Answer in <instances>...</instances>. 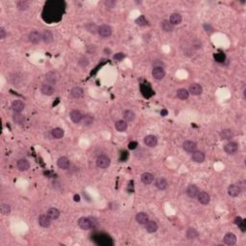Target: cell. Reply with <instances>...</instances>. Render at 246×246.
<instances>
[{
  "instance_id": "60d3db41",
  "label": "cell",
  "mask_w": 246,
  "mask_h": 246,
  "mask_svg": "<svg viewBox=\"0 0 246 246\" xmlns=\"http://www.w3.org/2000/svg\"><path fill=\"white\" fill-rule=\"evenodd\" d=\"M29 6V3L27 1H19L18 2V8L19 10H26Z\"/></svg>"
},
{
  "instance_id": "3957f363",
  "label": "cell",
  "mask_w": 246,
  "mask_h": 246,
  "mask_svg": "<svg viewBox=\"0 0 246 246\" xmlns=\"http://www.w3.org/2000/svg\"><path fill=\"white\" fill-rule=\"evenodd\" d=\"M241 192V187L238 185H231L228 187V194L231 197H238Z\"/></svg>"
},
{
  "instance_id": "ab89813d",
  "label": "cell",
  "mask_w": 246,
  "mask_h": 246,
  "mask_svg": "<svg viewBox=\"0 0 246 246\" xmlns=\"http://www.w3.org/2000/svg\"><path fill=\"white\" fill-rule=\"evenodd\" d=\"M214 59L218 63H222L225 60V55L223 53H217V54L214 55Z\"/></svg>"
},
{
  "instance_id": "4316f807",
  "label": "cell",
  "mask_w": 246,
  "mask_h": 246,
  "mask_svg": "<svg viewBox=\"0 0 246 246\" xmlns=\"http://www.w3.org/2000/svg\"><path fill=\"white\" fill-rule=\"evenodd\" d=\"M46 214L49 216V217H50L52 220H54V219H57V218L60 216V211L58 210V209H56V208H50V209L47 211Z\"/></svg>"
},
{
  "instance_id": "ee69618b",
  "label": "cell",
  "mask_w": 246,
  "mask_h": 246,
  "mask_svg": "<svg viewBox=\"0 0 246 246\" xmlns=\"http://www.w3.org/2000/svg\"><path fill=\"white\" fill-rule=\"evenodd\" d=\"M137 146H138V142H137V141H131V142L129 143V145H128L129 149H131V150L136 149Z\"/></svg>"
},
{
  "instance_id": "8fae6325",
  "label": "cell",
  "mask_w": 246,
  "mask_h": 246,
  "mask_svg": "<svg viewBox=\"0 0 246 246\" xmlns=\"http://www.w3.org/2000/svg\"><path fill=\"white\" fill-rule=\"evenodd\" d=\"M39 225L41 227L47 228L51 224V218L49 217L47 214H41V215H39Z\"/></svg>"
},
{
  "instance_id": "4dcf8cb0",
  "label": "cell",
  "mask_w": 246,
  "mask_h": 246,
  "mask_svg": "<svg viewBox=\"0 0 246 246\" xmlns=\"http://www.w3.org/2000/svg\"><path fill=\"white\" fill-rule=\"evenodd\" d=\"M233 132L231 131L230 129H224L220 132V138L222 139H225V140H229L233 138Z\"/></svg>"
},
{
  "instance_id": "d6986e66",
  "label": "cell",
  "mask_w": 246,
  "mask_h": 246,
  "mask_svg": "<svg viewBox=\"0 0 246 246\" xmlns=\"http://www.w3.org/2000/svg\"><path fill=\"white\" fill-rule=\"evenodd\" d=\"M136 220L139 224L143 225V224H146L149 221V217L145 212H139L136 215Z\"/></svg>"
},
{
  "instance_id": "d6a6232c",
  "label": "cell",
  "mask_w": 246,
  "mask_h": 246,
  "mask_svg": "<svg viewBox=\"0 0 246 246\" xmlns=\"http://www.w3.org/2000/svg\"><path fill=\"white\" fill-rule=\"evenodd\" d=\"M186 238L189 239H191V240L196 239L198 238V232L193 228L187 229V231H186Z\"/></svg>"
},
{
  "instance_id": "5bb4252c",
  "label": "cell",
  "mask_w": 246,
  "mask_h": 246,
  "mask_svg": "<svg viewBox=\"0 0 246 246\" xmlns=\"http://www.w3.org/2000/svg\"><path fill=\"white\" fill-rule=\"evenodd\" d=\"M29 39H30V41L32 43H35V44H37V43H39L42 39V36L40 35L39 32L35 30V31H32L30 34H29Z\"/></svg>"
},
{
  "instance_id": "ac0fdd59",
  "label": "cell",
  "mask_w": 246,
  "mask_h": 246,
  "mask_svg": "<svg viewBox=\"0 0 246 246\" xmlns=\"http://www.w3.org/2000/svg\"><path fill=\"white\" fill-rule=\"evenodd\" d=\"M12 108L14 111V113H21L24 110L25 105L21 100H14L12 104Z\"/></svg>"
},
{
  "instance_id": "6da1fadb",
  "label": "cell",
  "mask_w": 246,
  "mask_h": 246,
  "mask_svg": "<svg viewBox=\"0 0 246 246\" xmlns=\"http://www.w3.org/2000/svg\"><path fill=\"white\" fill-rule=\"evenodd\" d=\"M110 164H111L110 159L105 155H100L96 160V165L100 168H107L110 166Z\"/></svg>"
},
{
  "instance_id": "681fc988",
  "label": "cell",
  "mask_w": 246,
  "mask_h": 246,
  "mask_svg": "<svg viewBox=\"0 0 246 246\" xmlns=\"http://www.w3.org/2000/svg\"><path fill=\"white\" fill-rule=\"evenodd\" d=\"M73 198H74V201H76V202H79V201H80V196H79L78 194H75Z\"/></svg>"
},
{
  "instance_id": "8d00e7d4",
  "label": "cell",
  "mask_w": 246,
  "mask_h": 246,
  "mask_svg": "<svg viewBox=\"0 0 246 246\" xmlns=\"http://www.w3.org/2000/svg\"><path fill=\"white\" fill-rule=\"evenodd\" d=\"M0 212L3 215H8L11 212V208L8 204H1L0 206Z\"/></svg>"
},
{
  "instance_id": "ba28073f",
  "label": "cell",
  "mask_w": 246,
  "mask_h": 246,
  "mask_svg": "<svg viewBox=\"0 0 246 246\" xmlns=\"http://www.w3.org/2000/svg\"><path fill=\"white\" fill-rule=\"evenodd\" d=\"M165 75V72L163 67H154L152 70V76L156 80H162Z\"/></svg>"
},
{
  "instance_id": "7402d4cb",
  "label": "cell",
  "mask_w": 246,
  "mask_h": 246,
  "mask_svg": "<svg viewBox=\"0 0 246 246\" xmlns=\"http://www.w3.org/2000/svg\"><path fill=\"white\" fill-rule=\"evenodd\" d=\"M169 22L174 26V25H179L182 22V16L179 13H172L170 18H169Z\"/></svg>"
},
{
  "instance_id": "2e32d148",
  "label": "cell",
  "mask_w": 246,
  "mask_h": 246,
  "mask_svg": "<svg viewBox=\"0 0 246 246\" xmlns=\"http://www.w3.org/2000/svg\"><path fill=\"white\" fill-rule=\"evenodd\" d=\"M144 143H145L148 147H155L158 143V139L155 136L149 135L144 138Z\"/></svg>"
},
{
  "instance_id": "1f68e13d",
  "label": "cell",
  "mask_w": 246,
  "mask_h": 246,
  "mask_svg": "<svg viewBox=\"0 0 246 246\" xmlns=\"http://www.w3.org/2000/svg\"><path fill=\"white\" fill-rule=\"evenodd\" d=\"M83 90L79 86H75L70 91V95L73 98H80L81 96H83Z\"/></svg>"
},
{
  "instance_id": "c3c4849f",
  "label": "cell",
  "mask_w": 246,
  "mask_h": 246,
  "mask_svg": "<svg viewBox=\"0 0 246 246\" xmlns=\"http://www.w3.org/2000/svg\"><path fill=\"white\" fill-rule=\"evenodd\" d=\"M105 4H106V6H107L108 8H113V7L115 5V2H114V1H111V0H109V1H106V2H105Z\"/></svg>"
},
{
  "instance_id": "7c38bea8",
  "label": "cell",
  "mask_w": 246,
  "mask_h": 246,
  "mask_svg": "<svg viewBox=\"0 0 246 246\" xmlns=\"http://www.w3.org/2000/svg\"><path fill=\"white\" fill-rule=\"evenodd\" d=\"M155 186H157V189L159 190H161V191H165L166 190L167 187H168V182L163 178V177H160V178H158L155 182Z\"/></svg>"
},
{
  "instance_id": "ffe728a7",
  "label": "cell",
  "mask_w": 246,
  "mask_h": 246,
  "mask_svg": "<svg viewBox=\"0 0 246 246\" xmlns=\"http://www.w3.org/2000/svg\"><path fill=\"white\" fill-rule=\"evenodd\" d=\"M224 242L227 245H235L237 243V237L233 233H228L224 237Z\"/></svg>"
},
{
  "instance_id": "4fadbf2b",
  "label": "cell",
  "mask_w": 246,
  "mask_h": 246,
  "mask_svg": "<svg viewBox=\"0 0 246 246\" xmlns=\"http://www.w3.org/2000/svg\"><path fill=\"white\" fill-rule=\"evenodd\" d=\"M202 92H203V89L199 84H191L189 88V92H191L192 95H200Z\"/></svg>"
},
{
  "instance_id": "e0dca14e",
  "label": "cell",
  "mask_w": 246,
  "mask_h": 246,
  "mask_svg": "<svg viewBox=\"0 0 246 246\" xmlns=\"http://www.w3.org/2000/svg\"><path fill=\"white\" fill-rule=\"evenodd\" d=\"M40 92H41L42 94L50 96V95H52L55 92V89L53 88L51 85L45 84V85H42V86L40 88Z\"/></svg>"
},
{
  "instance_id": "f6af8a7d",
  "label": "cell",
  "mask_w": 246,
  "mask_h": 246,
  "mask_svg": "<svg viewBox=\"0 0 246 246\" xmlns=\"http://www.w3.org/2000/svg\"><path fill=\"white\" fill-rule=\"evenodd\" d=\"M153 65H154V67H163L164 63H163L162 61L157 60V61H155V62L153 63Z\"/></svg>"
},
{
  "instance_id": "d4e9b609",
  "label": "cell",
  "mask_w": 246,
  "mask_h": 246,
  "mask_svg": "<svg viewBox=\"0 0 246 246\" xmlns=\"http://www.w3.org/2000/svg\"><path fill=\"white\" fill-rule=\"evenodd\" d=\"M42 40L44 41L45 43H50L53 41L54 39V37H53V33L49 30H45V31H43L42 33Z\"/></svg>"
},
{
  "instance_id": "83f0119b",
  "label": "cell",
  "mask_w": 246,
  "mask_h": 246,
  "mask_svg": "<svg viewBox=\"0 0 246 246\" xmlns=\"http://www.w3.org/2000/svg\"><path fill=\"white\" fill-rule=\"evenodd\" d=\"M145 228H146V231H147L148 233L152 234V233L157 232V230H158V224H157L155 221H148V222L145 224Z\"/></svg>"
},
{
  "instance_id": "b9f144b4",
  "label": "cell",
  "mask_w": 246,
  "mask_h": 246,
  "mask_svg": "<svg viewBox=\"0 0 246 246\" xmlns=\"http://www.w3.org/2000/svg\"><path fill=\"white\" fill-rule=\"evenodd\" d=\"M83 119H84V122H85L86 125L92 123V121H93V118L91 117V115H86L85 118H83Z\"/></svg>"
},
{
  "instance_id": "9c48e42d",
  "label": "cell",
  "mask_w": 246,
  "mask_h": 246,
  "mask_svg": "<svg viewBox=\"0 0 246 246\" xmlns=\"http://www.w3.org/2000/svg\"><path fill=\"white\" fill-rule=\"evenodd\" d=\"M70 118L74 123H80L83 120V114L78 110H73L70 112Z\"/></svg>"
},
{
  "instance_id": "f1b7e54d",
  "label": "cell",
  "mask_w": 246,
  "mask_h": 246,
  "mask_svg": "<svg viewBox=\"0 0 246 246\" xmlns=\"http://www.w3.org/2000/svg\"><path fill=\"white\" fill-rule=\"evenodd\" d=\"M161 26H162V29H163L165 32H172L173 30H174V26H173V25L169 22V20H166V19H165V20L162 21Z\"/></svg>"
},
{
  "instance_id": "603a6c76",
  "label": "cell",
  "mask_w": 246,
  "mask_h": 246,
  "mask_svg": "<svg viewBox=\"0 0 246 246\" xmlns=\"http://www.w3.org/2000/svg\"><path fill=\"white\" fill-rule=\"evenodd\" d=\"M57 165L61 169H67L69 167V161L65 157H61L57 162Z\"/></svg>"
},
{
  "instance_id": "7dc6e473",
  "label": "cell",
  "mask_w": 246,
  "mask_h": 246,
  "mask_svg": "<svg viewBox=\"0 0 246 246\" xmlns=\"http://www.w3.org/2000/svg\"><path fill=\"white\" fill-rule=\"evenodd\" d=\"M235 222H236V224H237L238 226H241V225L244 223V221L242 220V218H241V217H237V218H236V220H235Z\"/></svg>"
},
{
  "instance_id": "7bdbcfd3",
  "label": "cell",
  "mask_w": 246,
  "mask_h": 246,
  "mask_svg": "<svg viewBox=\"0 0 246 246\" xmlns=\"http://www.w3.org/2000/svg\"><path fill=\"white\" fill-rule=\"evenodd\" d=\"M123 58H124V54L123 53H118V54H115L113 56V59L117 60V61H121Z\"/></svg>"
},
{
  "instance_id": "f907efd6",
  "label": "cell",
  "mask_w": 246,
  "mask_h": 246,
  "mask_svg": "<svg viewBox=\"0 0 246 246\" xmlns=\"http://www.w3.org/2000/svg\"><path fill=\"white\" fill-rule=\"evenodd\" d=\"M161 114L163 115V117H165V115L167 114V111H166V110H163V111L161 112Z\"/></svg>"
},
{
  "instance_id": "d590c367",
  "label": "cell",
  "mask_w": 246,
  "mask_h": 246,
  "mask_svg": "<svg viewBox=\"0 0 246 246\" xmlns=\"http://www.w3.org/2000/svg\"><path fill=\"white\" fill-rule=\"evenodd\" d=\"M13 119L18 124H23V122H24V117L20 113H14L13 115Z\"/></svg>"
},
{
  "instance_id": "bcb514c9",
  "label": "cell",
  "mask_w": 246,
  "mask_h": 246,
  "mask_svg": "<svg viewBox=\"0 0 246 246\" xmlns=\"http://www.w3.org/2000/svg\"><path fill=\"white\" fill-rule=\"evenodd\" d=\"M5 37H6V31L3 27H1L0 28V39H5Z\"/></svg>"
},
{
  "instance_id": "44dd1931",
  "label": "cell",
  "mask_w": 246,
  "mask_h": 246,
  "mask_svg": "<svg viewBox=\"0 0 246 246\" xmlns=\"http://www.w3.org/2000/svg\"><path fill=\"white\" fill-rule=\"evenodd\" d=\"M17 166L20 171H26L30 168V164H29V162L27 160H25V159H20L17 164Z\"/></svg>"
},
{
  "instance_id": "52a82bcc",
  "label": "cell",
  "mask_w": 246,
  "mask_h": 246,
  "mask_svg": "<svg viewBox=\"0 0 246 246\" xmlns=\"http://www.w3.org/2000/svg\"><path fill=\"white\" fill-rule=\"evenodd\" d=\"M78 225H79V227H80L81 229H83V230H89V229L92 228V221H91L90 218L81 217V218H79V220H78Z\"/></svg>"
},
{
  "instance_id": "f546056e",
  "label": "cell",
  "mask_w": 246,
  "mask_h": 246,
  "mask_svg": "<svg viewBox=\"0 0 246 246\" xmlns=\"http://www.w3.org/2000/svg\"><path fill=\"white\" fill-rule=\"evenodd\" d=\"M52 137L56 139H60L64 137L65 135V132H64V130L62 128H55L52 130Z\"/></svg>"
},
{
  "instance_id": "cb8c5ba5",
  "label": "cell",
  "mask_w": 246,
  "mask_h": 246,
  "mask_svg": "<svg viewBox=\"0 0 246 246\" xmlns=\"http://www.w3.org/2000/svg\"><path fill=\"white\" fill-rule=\"evenodd\" d=\"M141 181H142L143 184L150 185V184H152L153 181H154V176L151 174V173L145 172V173H143V174L141 175Z\"/></svg>"
},
{
  "instance_id": "74e56055",
  "label": "cell",
  "mask_w": 246,
  "mask_h": 246,
  "mask_svg": "<svg viewBox=\"0 0 246 246\" xmlns=\"http://www.w3.org/2000/svg\"><path fill=\"white\" fill-rule=\"evenodd\" d=\"M136 23L139 26H144V25L147 24V20H146V18L144 16H140L136 19Z\"/></svg>"
},
{
  "instance_id": "30bf717a",
  "label": "cell",
  "mask_w": 246,
  "mask_h": 246,
  "mask_svg": "<svg viewBox=\"0 0 246 246\" xmlns=\"http://www.w3.org/2000/svg\"><path fill=\"white\" fill-rule=\"evenodd\" d=\"M197 198H198V201L200 202V203L203 204V205L209 204V203H210V200H211L210 195H209L206 191H200V192H198Z\"/></svg>"
},
{
  "instance_id": "836d02e7",
  "label": "cell",
  "mask_w": 246,
  "mask_h": 246,
  "mask_svg": "<svg viewBox=\"0 0 246 246\" xmlns=\"http://www.w3.org/2000/svg\"><path fill=\"white\" fill-rule=\"evenodd\" d=\"M123 118L126 121H133L135 119V113L131 110H126L123 112Z\"/></svg>"
},
{
  "instance_id": "277c9868",
  "label": "cell",
  "mask_w": 246,
  "mask_h": 246,
  "mask_svg": "<svg viewBox=\"0 0 246 246\" xmlns=\"http://www.w3.org/2000/svg\"><path fill=\"white\" fill-rule=\"evenodd\" d=\"M98 34L103 38H108L112 35V28L109 25L100 26L98 28Z\"/></svg>"
},
{
  "instance_id": "5b68a950",
  "label": "cell",
  "mask_w": 246,
  "mask_h": 246,
  "mask_svg": "<svg viewBox=\"0 0 246 246\" xmlns=\"http://www.w3.org/2000/svg\"><path fill=\"white\" fill-rule=\"evenodd\" d=\"M183 148H184L186 152L192 153V152L196 151L197 144H196L194 141H192V140H186V141L183 143Z\"/></svg>"
},
{
  "instance_id": "8992f818",
  "label": "cell",
  "mask_w": 246,
  "mask_h": 246,
  "mask_svg": "<svg viewBox=\"0 0 246 246\" xmlns=\"http://www.w3.org/2000/svg\"><path fill=\"white\" fill-rule=\"evenodd\" d=\"M191 159H192L193 162H195L197 164H201V163H203L205 161L206 156L202 151H194V152H192Z\"/></svg>"
},
{
  "instance_id": "e575fe53",
  "label": "cell",
  "mask_w": 246,
  "mask_h": 246,
  "mask_svg": "<svg viewBox=\"0 0 246 246\" xmlns=\"http://www.w3.org/2000/svg\"><path fill=\"white\" fill-rule=\"evenodd\" d=\"M190 96L189 91H186V89H180L177 91V97L181 100H186Z\"/></svg>"
},
{
  "instance_id": "484cf974",
  "label": "cell",
  "mask_w": 246,
  "mask_h": 246,
  "mask_svg": "<svg viewBox=\"0 0 246 246\" xmlns=\"http://www.w3.org/2000/svg\"><path fill=\"white\" fill-rule=\"evenodd\" d=\"M114 128L117 129L118 132H125L126 130H127V128H128V125H127L126 121H124V120H118V121L115 122Z\"/></svg>"
},
{
  "instance_id": "f35d334b",
  "label": "cell",
  "mask_w": 246,
  "mask_h": 246,
  "mask_svg": "<svg viewBox=\"0 0 246 246\" xmlns=\"http://www.w3.org/2000/svg\"><path fill=\"white\" fill-rule=\"evenodd\" d=\"M98 28L99 27H97L95 24H93V23H90L88 26H86V29H88V31L89 32H91V33H95L96 31H98Z\"/></svg>"
},
{
  "instance_id": "9a60e30c",
  "label": "cell",
  "mask_w": 246,
  "mask_h": 246,
  "mask_svg": "<svg viewBox=\"0 0 246 246\" xmlns=\"http://www.w3.org/2000/svg\"><path fill=\"white\" fill-rule=\"evenodd\" d=\"M199 191H198V187L195 186V185H190L187 186V189L186 191V193L187 194V196L191 197V198H194L197 196Z\"/></svg>"
},
{
  "instance_id": "7a4b0ae2",
  "label": "cell",
  "mask_w": 246,
  "mask_h": 246,
  "mask_svg": "<svg viewBox=\"0 0 246 246\" xmlns=\"http://www.w3.org/2000/svg\"><path fill=\"white\" fill-rule=\"evenodd\" d=\"M238 143L237 142H234V141H231L229 143H227L225 147H224V150L225 152L228 154V155H234L238 152Z\"/></svg>"
}]
</instances>
